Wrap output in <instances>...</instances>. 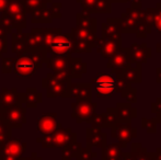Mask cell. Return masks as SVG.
<instances>
[{"instance_id": "obj_4", "label": "cell", "mask_w": 161, "mask_h": 160, "mask_svg": "<svg viewBox=\"0 0 161 160\" xmlns=\"http://www.w3.org/2000/svg\"><path fill=\"white\" fill-rule=\"evenodd\" d=\"M92 83L96 86V96L97 99L111 98L119 90V87H123L121 80L114 78L112 75L104 73L97 74L96 78L92 80Z\"/></svg>"}, {"instance_id": "obj_21", "label": "cell", "mask_w": 161, "mask_h": 160, "mask_svg": "<svg viewBox=\"0 0 161 160\" xmlns=\"http://www.w3.org/2000/svg\"><path fill=\"white\" fill-rule=\"evenodd\" d=\"M28 34L24 32L11 33V52L13 54H17L18 56H21L28 48V41H26Z\"/></svg>"}, {"instance_id": "obj_55", "label": "cell", "mask_w": 161, "mask_h": 160, "mask_svg": "<svg viewBox=\"0 0 161 160\" xmlns=\"http://www.w3.org/2000/svg\"><path fill=\"white\" fill-rule=\"evenodd\" d=\"M108 160H123V157H122V156L115 157V158H111V159H108Z\"/></svg>"}, {"instance_id": "obj_56", "label": "cell", "mask_w": 161, "mask_h": 160, "mask_svg": "<svg viewBox=\"0 0 161 160\" xmlns=\"http://www.w3.org/2000/svg\"><path fill=\"white\" fill-rule=\"evenodd\" d=\"M157 52L158 53H161V43H159V44L157 45Z\"/></svg>"}, {"instance_id": "obj_51", "label": "cell", "mask_w": 161, "mask_h": 160, "mask_svg": "<svg viewBox=\"0 0 161 160\" xmlns=\"http://www.w3.org/2000/svg\"><path fill=\"white\" fill-rule=\"evenodd\" d=\"M7 2H8V0H0V13H2L6 10Z\"/></svg>"}, {"instance_id": "obj_47", "label": "cell", "mask_w": 161, "mask_h": 160, "mask_svg": "<svg viewBox=\"0 0 161 160\" xmlns=\"http://www.w3.org/2000/svg\"><path fill=\"white\" fill-rule=\"evenodd\" d=\"M7 53V36L0 37V58H2V55Z\"/></svg>"}, {"instance_id": "obj_6", "label": "cell", "mask_w": 161, "mask_h": 160, "mask_svg": "<svg viewBox=\"0 0 161 160\" xmlns=\"http://www.w3.org/2000/svg\"><path fill=\"white\" fill-rule=\"evenodd\" d=\"M111 135L113 138H116L119 141L122 148H126L127 144L137 136V130L133 127L131 122L117 121L111 126Z\"/></svg>"}, {"instance_id": "obj_32", "label": "cell", "mask_w": 161, "mask_h": 160, "mask_svg": "<svg viewBox=\"0 0 161 160\" xmlns=\"http://www.w3.org/2000/svg\"><path fill=\"white\" fill-rule=\"evenodd\" d=\"M4 12H7L8 14L11 15L28 14L22 0H8Z\"/></svg>"}, {"instance_id": "obj_54", "label": "cell", "mask_w": 161, "mask_h": 160, "mask_svg": "<svg viewBox=\"0 0 161 160\" xmlns=\"http://www.w3.org/2000/svg\"><path fill=\"white\" fill-rule=\"evenodd\" d=\"M21 157H6V158H3L2 160H20Z\"/></svg>"}, {"instance_id": "obj_2", "label": "cell", "mask_w": 161, "mask_h": 160, "mask_svg": "<svg viewBox=\"0 0 161 160\" xmlns=\"http://www.w3.org/2000/svg\"><path fill=\"white\" fill-rule=\"evenodd\" d=\"M36 143L41 144L43 148H64L66 146L77 143V134L71 128L60 127L52 134L43 135L36 138Z\"/></svg>"}, {"instance_id": "obj_23", "label": "cell", "mask_w": 161, "mask_h": 160, "mask_svg": "<svg viewBox=\"0 0 161 160\" xmlns=\"http://www.w3.org/2000/svg\"><path fill=\"white\" fill-rule=\"evenodd\" d=\"M68 60H69V57H67V56L48 55L46 66L48 67V69H51L53 71V74L65 71L68 70Z\"/></svg>"}, {"instance_id": "obj_48", "label": "cell", "mask_w": 161, "mask_h": 160, "mask_svg": "<svg viewBox=\"0 0 161 160\" xmlns=\"http://www.w3.org/2000/svg\"><path fill=\"white\" fill-rule=\"evenodd\" d=\"M153 156H155V154H149V152H147V149H145L139 160H151L153 158Z\"/></svg>"}, {"instance_id": "obj_29", "label": "cell", "mask_w": 161, "mask_h": 160, "mask_svg": "<svg viewBox=\"0 0 161 160\" xmlns=\"http://www.w3.org/2000/svg\"><path fill=\"white\" fill-rule=\"evenodd\" d=\"M123 155L122 152V146L119 143H112V144H106L103 148H102V154H101V160H108L111 158H115V157H119Z\"/></svg>"}, {"instance_id": "obj_27", "label": "cell", "mask_w": 161, "mask_h": 160, "mask_svg": "<svg viewBox=\"0 0 161 160\" xmlns=\"http://www.w3.org/2000/svg\"><path fill=\"white\" fill-rule=\"evenodd\" d=\"M60 28H41V35H42V47L47 52L48 47L51 46L53 40L57 35L62 34Z\"/></svg>"}, {"instance_id": "obj_37", "label": "cell", "mask_w": 161, "mask_h": 160, "mask_svg": "<svg viewBox=\"0 0 161 160\" xmlns=\"http://www.w3.org/2000/svg\"><path fill=\"white\" fill-rule=\"evenodd\" d=\"M91 127L92 128H97V130L110 127V125H108V120H106L105 113L94 114L93 119H92V121H91Z\"/></svg>"}, {"instance_id": "obj_43", "label": "cell", "mask_w": 161, "mask_h": 160, "mask_svg": "<svg viewBox=\"0 0 161 160\" xmlns=\"http://www.w3.org/2000/svg\"><path fill=\"white\" fill-rule=\"evenodd\" d=\"M105 115H106V120H108V125H110V127L113 124L117 122V114H116V110L115 109H108L105 112Z\"/></svg>"}, {"instance_id": "obj_44", "label": "cell", "mask_w": 161, "mask_h": 160, "mask_svg": "<svg viewBox=\"0 0 161 160\" xmlns=\"http://www.w3.org/2000/svg\"><path fill=\"white\" fill-rule=\"evenodd\" d=\"M97 0H77V2L78 3H81L83 7V10L88 11V12L91 13L92 9L94 8V6H96Z\"/></svg>"}, {"instance_id": "obj_14", "label": "cell", "mask_w": 161, "mask_h": 160, "mask_svg": "<svg viewBox=\"0 0 161 160\" xmlns=\"http://www.w3.org/2000/svg\"><path fill=\"white\" fill-rule=\"evenodd\" d=\"M130 56H129L128 49H119L112 57L108 59V68L111 69V71L116 75L121 74L123 70H125L126 68H128L131 64Z\"/></svg>"}, {"instance_id": "obj_28", "label": "cell", "mask_w": 161, "mask_h": 160, "mask_svg": "<svg viewBox=\"0 0 161 160\" xmlns=\"http://www.w3.org/2000/svg\"><path fill=\"white\" fill-rule=\"evenodd\" d=\"M77 26L78 29H91L97 28V19L90 17V12L86 10H82L81 12H78L76 15Z\"/></svg>"}, {"instance_id": "obj_45", "label": "cell", "mask_w": 161, "mask_h": 160, "mask_svg": "<svg viewBox=\"0 0 161 160\" xmlns=\"http://www.w3.org/2000/svg\"><path fill=\"white\" fill-rule=\"evenodd\" d=\"M153 112L156 113V122L161 123V99H158L157 102L153 104Z\"/></svg>"}, {"instance_id": "obj_42", "label": "cell", "mask_w": 161, "mask_h": 160, "mask_svg": "<svg viewBox=\"0 0 161 160\" xmlns=\"http://www.w3.org/2000/svg\"><path fill=\"white\" fill-rule=\"evenodd\" d=\"M122 98L126 99L128 101V103H135L137 101V99H136V90L130 87L126 88V89H124L122 91Z\"/></svg>"}, {"instance_id": "obj_57", "label": "cell", "mask_w": 161, "mask_h": 160, "mask_svg": "<svg viewBox=\"0 0 161 160\" xmlns=\"http://www.w3.org/2000/svg\"><path fill=\"white\" fill-rule=\"evenodd\" d=\"M112 1H116V2H126V0H111V2Z\"/></svg>"}, {"instance_id": "obj_17", "label": "cell", "mask_w": 161, "mask_h": 160, "mask_svg": "<svg viewBox=\"0 0 161 160\" xmlns=\"http://www.w3.org/2000/svg\"><path fill=\"white\" fill-rule=\"evenodd\" d=\"M19 94L20 103L25 104L26 109L37 108V105L43 101V94L36 88H28L25 92H19Z\"/></svg>"}, {"instance_id": "obj_35", "label": "cell", "mask_w": 161, "mask_h": 160, "mask_svg": "<svg viewBox=\"0 0 161 160\" xmlns=\"http://www.w3.org/2000/svg\"><path fill=\"white\" fill-rule=\"evenodd\" d=\"M82 147L81 143H75L72 145L66 146L62 149V160H72L76 158L77 154L80 150V148Z\"/></svg>"}, {"instance_id": "obj_16", "label": "cell", "mask_w": 161, "mask_h": 160, "mask_svg": "<svg viewBox=\"0 0 161 160\" xmlns=\"http://www.w3.org/2000/svg\"><path fill=\"white\" fill-rule=\"evenodd\" d=\"M1 22L7 26V28L13 30L14 29L15 32L21 33L22 30L28 26V19H26V14H20V15H11L8 14L7 12L1 13V18H0Z\"/></svg>"}, {"instance_id": "obj_50", "label": "cell", "mask_w": 161, "mask_h": 160, "mask_svg": "<svg viewBox=\"0 0 161 160\" xmlns=\"http://www.w3.org/2000/svg\"><path fill=\"white\" fill-rule=\"evenodd\" d=\"M20 160H43V159L41 158V157H38L36 152H33V154L31 155L30 157H26V158H23V157H21Z\"/></svg>"}, {"instance_id": "obj_52", "label": "cell", "mask_w": 161, "mask_h": 160, "mask_svg": "<svg viewBox=\"0 0 161 160\" xmlns=\"http://www.w3.org/2000/svg\"><path fill=\"white\" fill-rule=\"evenodd\" d=\"M122 157H123V160H133V158H131L130 152H123Z\"/></svg>"}, {"instance_id": "obj_9", "label": "cell", "mask_w": 161, "mask_h": 160, "mask_svg": "<svg viewBox=\"0 0 161 160\" xmlns=\"http://www.w3.org/2000/svg\"><path fill=\"white\" fill-rule=\"evenodd\" d=\"M26 108L21 104H14L1 109V116L12 128H21L26 123Z\"/></svg>"}, {"instance_id": "obj_19", "label": "cell", "mask_w": 161, "mask_h": 160, "mask_svg": "<svg viewBox=\"0 0 161 160\" xmlns=\"http://www.w3.org/2000/svg\"><path fill=\"white\" fill-rule=\"evenodd\" d=\"M14 104H21L20 103V94L17 88H2L0 91V109L11 107ZM22 105V104H21Z\"/></svg>"}, {"instance_id": "obj_15", "label": "cell", "mask_w": 161, "mask_h": 160, "mask_svg": "<svg viewBox=\"0 0 161 160\" xmlns=\"http://www.w3.org/2000/svg\"><path fill=\"white\" fill-rule=\"evenodd\" d=\"M65 98H74L77 101H91L92 85L91 83H70Z\"/></svg>"}, {"instance_id": "obj_12", "label": "cell", "mask_w": 161, "mask_h": 160, "mask_svg": "<svg viewBox=\"0 0 161 160\" xmlns=\"http://www.w3.org/2000/svg\"><path fill=\"white\" fill-rule=\"evenodd\" d=\"M28 144L23 143L21 138H10L0 145V160L6 157H22L25 152Z\"/></svg>"}, {"instance_id": "obj_49", "label": "cell", "mask_w": 161, "mask_h": 160, "mask_svg": "<svg viewBox=\"0 0 161 160\" xmlns=\"http://www.w3.org/2000/svg\"><path fill=\"white\" fill-rule=\"evenodd\" d=\"M126 1L130 2L131 7L135 9H140V7H142V0H126Z\"/></svg>"}, {"instance_id": "obj_30", "label": "cell", "mask_w": 161, "mask_h": 160, "mask_svg": "<svg viewBox=\"0 0 161 160\" xmlns=\"http://www.w3.org/2000/svg\"><path fill=\"white\" fill-rule=\"evenodd\" d=\"M146 14L151 26H155L156 30L161 33V3H158L155 9L146 10Z\"/></svg>"}, {"instance_id": "obj_1", "label": "cell", "mask_w": 161, "mask_h": 160, "mask_svg": "<svg viewBox=\"0 0 161 160\" xmlns=\"http://www.w3.org/2000/svg\"><path fill=\"white\" fill-rule=\"evenodd\" d=\"M122 29L124 32H135L139 37L146 36L151 31V24L147 18L146 11L129 8L121 18Z\"/></svg>"}, {"instance_id": "obj_3", "label": "cell", "mask_w": 161, "mask_h": 160, "mask_svg": "<svg viewBox=\"0 0 161 160\" xmlns=\"http://www.w3.org/2000/svg\"><path fill=\"white\" fill-rule=\"evenodd\" d=\"M74 46L72 53H91L93 47L97 45V28L78 29L74 28L71 31Z\"/></svg>"}, {"instance_id": "obj_5", "label": "cell", "mask_w": 161, "mask_h": 160, "mask_svg": "<svg viewBox=\"0 0 161 160\" xmlns=\"http://www.w3.org/2000/svg\"><path fill=\"white\" fill-rule=\"evenodd\" d=\"M71 79H58L53 73H48L42 79V88L46 89V97L48 99L65 98L66 92L69 88Z\"/></svg>"}, {"instance_id": "obj_26", "label": "cell", "mask_w": 161, "mask_h": 160, "mask_svg": "<svg viewBox=\"0 0 161 160\" xmlns=\"http://www.w3.org/2000/svg\"><path fill=\"white\" fill-rule=\"evenodd\" d=\"M117 121L131 122V119L136 116V110L130 105V103H117L116 108Z\"/></svg>"}, {"instance_id": "obj_22", "label": "cell", "mask_w": 161, "mask_h": 160, "mask_svg": "<svg viewBox=\"0 0 161 160\" xmlns=\"http://www.w3.org/2000/svg\"><path fill=\"white\" fill-rule=\"evenodd\" d=\"M87 64L81 58L69 57L68 60V74L70 78H81L83 74L87 73Z\"/></svg>"}, {"instance_id": "obj_46", "label": "cell", "mask_w": 161, "mask_h": 160, "mask_svg": "<svg viewBox=\"0 0 161 160\" xmlns=\"http://www.w3.org/2000/svg\"><path fill=\"white\" fill-rule=\"evenodd\" d=\"M11 33H12V30L7 28V26L1 22V20H0V37H6L7 35L11 34Z\"/></svg>"}, {"instance_id": "obj_39", "label": "cell", "mask_w": 161, "mask_h": 160, "mask_svg": "<svg viewBox=\"0 0 161 160\" xmlns=\"http://www.w3.org/2000/svg\"><path fill=\"white\" fill-rule=\"evenodd\" d=\"M17 58L12 57H2L1 58V73L2 74H11L13 73V67H14V63Z\"/></svg>"}, {"instance_id": "obj_20", "label": "cell", "mask_w": 161, "mask_h": 160, "mask_svg": "<svg viewBox=\"0 0 161 160\" xmlns=\"http://www.w3.org/2000/svg\"><path fill=\"white\" fill-rule=\"evenodd\" d=\"M128 53L131 62L140 65V63L147 62V59L151 56V49L146 44H134L131 48L128 49Z\"/></svg>"}, {"instance_id": "obj_24", "label": "cell", "mask_w": 161, "mask_h": 160, "mask_svg": "<svg viewBox=\"0 0 161 160\" xmlns=\"http://www.w3.org/2000/svg\"><path fill=\"white\" fill-rule=\"evenodd\" d=\"M102 37H110L121 35L122 32V23L121 21L115 19H108L106 23L102 24L101 28Z\"/></svg>"}, {"instance_id": "obj_8", "label": "cell", "mask_w": 161, "mask_h": 160, "mask_svg": "<svg viewBox=\"0 0 161 160\" xmlns=\"http://www.w3.org/2000/svg\"><path fill=\"white\" fill-rule=\"evenodd\" d=\"M72 46H74V40L71 33H65V34L62 33L53 40L51 46L47 49V54L70 57L72 54Z\"/></svg>"}, {"instance_id": "obj_11", "label": "cell", "mask_w": 161, "mask_h": 160, "mask_svg": "<svg viewBox=\"0 0 161 160\" xmlns=\"http://www.w3.org/2000/svg\"><path fill=\"white\" fill-rule=\"evenodd\" d=\"M96 47L102 57L110 59L119 49H121V35L97 39Z\"/></svg>"}, {"instance_id": "obj_10", "label": "cell", "mask_w": 161, "mask_h": 160, "mask_svg": "<svg viewBox=\"0 0 161 160\" xmlns=\"http://www.w3.org/2000/svg\"><path fill=\"white\" fill-rule=\"evenodd\" d=\"M37 71L35 64L26 53H23L21 56H18L13 67V73L18 78H31Z\"/></svg>"}, {"instance_id": "obj_13", "label": "cell", "mask_w": 161, "mask_h": 160, "mask_svg": "<svg viewBox=\"0 0 161 160\" xmlns=\"http://www.w3.org/2000/svg\"><path fill=\"white\" fill-rule=\"evenodd\" d=\"M60 127H63V124L57 122V113L55 112L43 113L36 122V128L42 135L52 134Z\"/></svg>"}, {"instance_id": "obj_40", "label": "cell", "mask_w": 161, "mask_h": 160, "mask_svg": "<svg viewBox=\"0 0 161 160\" xmlns=\"http://www.w3.org/2000/svg\"><path fill=\"white\" fill-rule=\"evenodd\" d=\"M142 126L144 130H146L149 134H155L157 133V122L155 119H146L144 118L142 120Z\"/></svg>"}, {"instance_id": "obj_53", "label": "cell", "mask_w": 161, "mask_h": 160, "mask_svg": "<svg viewBox=\"0 0 161 160\" xmlns=\"http://www.w3.org/2000/svg\"><path fill=\"white\" fill-rule=\"evenodd\" d=\"M157 82H161V68H158L157 70Z\"/></svg>"}, {"instance_id": "obj_38", "label": "cell", "mask_w": 161, "mask_h": 160, "mask_svg": "<svg viewBox=\"0 0 161 160\" xmlns=\"http://www.w3.org/2000/svg\"><path fill=\"white\" fill-rule=\"evenodd\" d=\"M97 155L96 152H92L91 147H81L76 156V160H93V158H97Z\"/></svg>"}, {"instance_id": "obj_18", "label": "cell", "mask_w": 161, "mask_h": 160, "mask_svg": "<svg viewBox=\"0 0 161 160\" xmlns=\"http://www.w3.org/2000/svg\"><path fill=\"white\" fill-rule=\"evenodd\" d=\"M106 133L102 132V130L97 128L88 127L87 128V146L88 147H97V148H103L106 145Z\"/></svg>"}, {"instance_id": "obj_25", "label": "cell", "mask_w": 161, "mask_h": 160, "mask_svg": "<svg viewBox=\"0 0 161 160\" xmlns=\"http://www.w3.org/2000/svg\"><path fill=\"white\" fill-rule=\"evenodd\" d=\"M117 78L123 80L127 85L131 82H140L142 81V70H140V65L138 64L137 67H128L121 74L117 75Z\"/></svg>"}, {"instance_id": "obj_7", "label": "cell", "mask_w": 161, "mask_h": 160, "mask_svg": "<svg viewBox=\"0 0 161 160\" xmlns=\"http://www.w3.org/2000/svg\"><path fill=\"white\" fill-rule=\"evenodd\" d=\"M72 119L77 123H91L94 114H96L97 103L92 101H76L71 104Z\"/></svg>"}, {"instance_id": "obj_34", "label": "cell", "mask_w": 161, "mask_h": 160, "mask_svg": "<svg viewBox=\"0 0 161 160\" xmlns=\"http://www.w3.org/2000/svg\"><path fill=\"white\" fill-rule=\"evenodd\" d=\"M22 2L25 7L26 13H33L34 11L47 8L49 3L48 0H22Z\"/></svg>"}, {"instance_id": "obj_41", "label": "cell", "mask_w": 161, "mask_h": 160, "mask_svg": "<svg viewBox=\"0 0 161 160\" xmlns=\"http://www.w3.org/2000/svg\"><path fill=\"white\" fill-rule=\"evenodd\" d=\"M52 19H60L62 18V3L60 2H52V7L48 8Z\"/></svg>"}, {"instance_id": "obj_33", "label": "cell", "mask_w": 161, "mask_h": 160, "mask_svg": "<svg viewBox=\"0 0 161 160\" xmlns=\"http://www.w3.org/2000/svg\"><path fill=\"white\" fill-rule=\"evenodd\" d=\"M28 48H41L42 47V35L41 28H32L30 33H26Z\"/></svg>"}, {"instance_id": "obj_36", "label": "cell", "mask_w": 161, "mask_h": 160, "mask_svg": "<svg viewBox=\"0 0 161 160\" xmlns=\"http://www.w3.org/2000/svg\"><path fill=\"white\" fill-rule=\"evenodd\" d=\"M12 138V127L2 119L0 109V145Z\"/></svg>"}, {"instance_id": "obj_31", "label": "cell", "mask_w": 161, "mask_h": 160, "mask_svg": "<svg viewBox=\"0 0 161 160\" xmlns=\"http://www.w3.org/2000/svg\"><path fill=\"white\" fill-rule=\"evenodd\" d=\"M31 22L33 24H51L53 19H52L51 14H49L48 8L41 9V10L34 11L33 13H31Z\"/></svg>"}, {"instance_id": "obj_58", "label": "cell", "mask_w": 161, "mask_h": 160, "mask_svg": "<svg viewBox=\"0 0 161 160\" xmlns=\"http://www.w3.org/2000/svg\"><path fill=\"white\" fill-rule=\"evenodd\" d=\"M48 2H49V3H52V2H53V0H48Z\"/></svg>"}]
</instances>
